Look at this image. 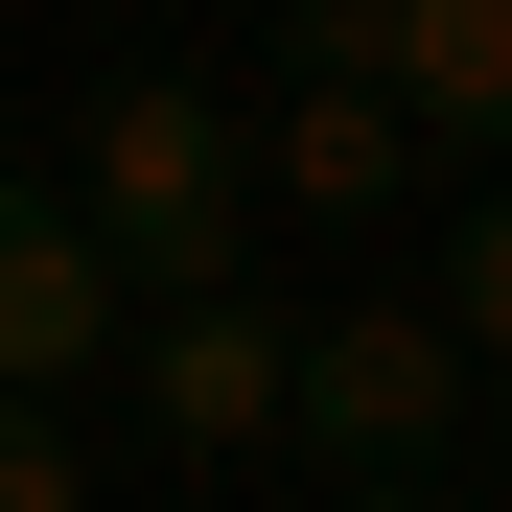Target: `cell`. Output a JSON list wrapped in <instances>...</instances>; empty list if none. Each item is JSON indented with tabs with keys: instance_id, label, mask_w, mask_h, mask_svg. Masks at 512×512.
<instances>
[{
	"instance_id": "1",
	"label": "cell",
	"mask_w": 512,
	"mask_h": 512,
	"mask_svg": "<svg viewBox=\"0 0 512 512\" xmlns=\"http://www.w3.org/2000/svg\"><path fill=\"white\" fill-rule=\"evenodd\" d=\"M47 210L94 233L117 303H233L256 280V163H233V94H210V70H94Z\"/></svg>"
},
{
	"instance_id": "2",
	"label": "cell",
	"mask_w": 512,
	"mask_h": 512,
	"mask_svg": "<svg viewBox=\"0 0 512 512\" xmlns=\"http://www.w3.org/2000/svg\"><path fill=\"white\" fill-rule=\"evenodd\" d=\"M280 443H326L350 489H419V466L466 443V350H443V303H419V280H350V303L303 326V396H280Z\"/></svg>"
},
{
	"instance_id": "3",
	"label": "cell",
	"mask_w": 512,
	"mask_h": 512,
	"mask_svg": "<svg viewBox=\"0 0 512 512\" xmlns=\"http://www.w3.org/2000/svg\"><path fill=\"white\" fill-rule=\"evenodd\" d=\"M280 70H350L419 163H489L512 187V0H326Z\"/></svg>"
},
{
	"instance_id": "4",
	"label": "cell",
	"mask_w": 512,
	"mask_h": 512,
	"mask_svg": "<svg viewBox=\"0 0 512 512\" xmlns=\"http://www.w3.org/2000/svg\"><path fill=\"white\" fill-rule=\"evenodd\" d=\"M117 396H140L163 466H256V443H280V396H303V326L256 303V280H233V303H140Z\"/></svg>"
},
{
	"instance_id": "5",
	"label": "cell",
	"mask_w": 512,
	"mask_h": 512,
	"mask_svg": "<svg viewBox=\"0 0 512 512\" xmlns=\"http://www.w3.org/2000/svg\"><path fill=\"white\" fill-rule=\"evenodd\" d=\"M117 350H140V303L94 280V233H70L47 187H0V419H70Z\"/></svg>"
},
{
	"instance_id": "6",
	"label": "cell",
	"mask_w": 512,
	"mask_h": 512,
	"mask_svg": "<svg viewBox=\"0 0 512 512\" xmlns=\"http://www.w3.org/2000/svg\"><path fill=\"white\" fill-rule=\"evenodd\" d=\"M233 163H256V233H280V210H303V233H373V210H419V187H443V163H419V140L350 94V70H280V94L233 117Z\"/></svg>"
},
{
	"instance_id": "7",
	"label": "cell",
	"mask_w": 512,
	"mask_h": 512,
	"mask_svg": "<svg viewBox=\"0 0 512 512\" xmlns=\"http://www.w3.org/2000/svg\"><path fill=\"white\" fill-rule=\"evenodd\" d=\"M443 350H466V396H512V187H466V233H443Z\"/></svg>"
},
{
	"instance_id": "8",
	"label": "cell",
	"mask_w": 512,
	"mask_h": 512,
	"mask_svg": "<svg viewBox=\"0 0 512 512\" xmlns=\"http://www.w3.org/2000/svg\"><path fill=\"white\" fill-rule=\"evenodd\" d=\"M0 512H94V443L70 419H0Z\"/></svg>"
},
{
	"instance_id": "9",
	"label": "cell",
	"mask_w": 512,
	"mask_h": 512,
	"mask_svg": "<svg viewBox=\"0 0 512 512\" xmlns=\"http://www.w3.org/2000/svg\"><path fill=\"white\" fill-rule=\"evenodd\" d=\"M326 512H466V489H326Z\"/></svg>"
}]
</instances>
